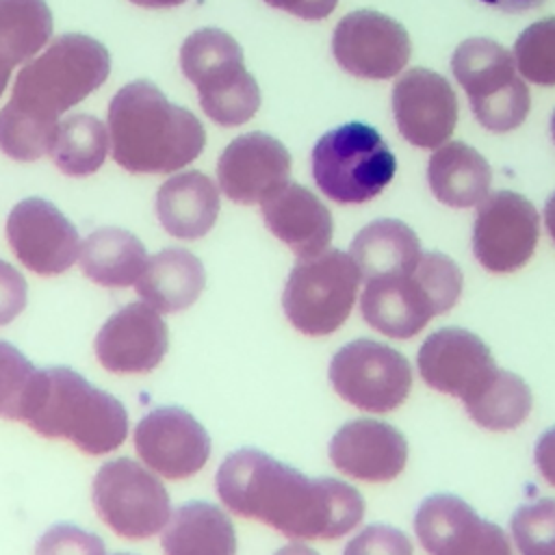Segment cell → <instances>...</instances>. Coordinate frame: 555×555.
Returning <instances> with one entry per match:
<instances>
[{"label":"cell","instance_id":"6da1fadb","mask_svg":"<svg viewBox=\"0 0 555 555\" xmlns=\"http://www.w3.org/2000/svg\"><path fill=\"white\" fill-rule=\"evenodd\" d=\"M221 503L293 540H336L364 516L360 492L332 477H306L258 449L230 453L217 470Z\"/></svg>","mask_w":555,"mask_h":555},{"label":"cell","instance_id":"7a4b0ae2","mask_svg":"<svg viewBox=\"0 0 555 555\" xmlns=\"http://www.w3.org/2000/svg\"><path fill=\"white\" fill-rule=\"evenodd\" d=\"M113 158L130 173H171L193 163L206 130L186 108L171 104L154 82L134 80L108 104Z\"/></svg>","mask_w":555,"mask_h":555},{"label":"cell","instance_id":"3957f363","mask_svg":"<svg viewBox=\"0 0 555 555\" xmlns=\"http://www.w3.org/2000/svg\"><path fill=\"white\" fill-rule=\"evenodd\" d=\"M26 425L46 438H65L89 455L111 453L128 436L124 405L67 366L39 373Z\"/></svg>","mask_w":555,"mask_h":555},{"label":"cell","instance_id":"277c9868","mask_svg":"<svg viewBox=\"0 0 555 555\" xmlns=\"http://www.w3.org/2000/svg\"><path fill=\"white\" fill-rule=\"evenodd\" d=\"M460 293V267L440 251H423L412 269L366 280L360 310L373 330L390 338H412L431 317L451 310Z\"/></svg>","mask_w":555,"mask_h":555},{"label":"cell","instance_id":"5b68a950","mask_svg":"<svg viewBox=\"0 0 555 555\" xmlns=\"http://www.w3.org/2000/svg\"><path fill=\"white\" fill-rule=\"evenodd\" d=\"M108 72L111 56L100 41L67 33L52 39L46 52L24 63L9 102L30 115L56 119L102 87Z\"/></svg>","mask_w":555,"mask_h":555},{"label":"cell","instance_id":"8992f818","mask_svg":"<svg viewBox=\"0 0 555 555\" xmlns=\"http://www.w3.org/2000/svg\"><path fill=\"white\" fill-rule=\"evenodd\" d=\"M180 69L197 87L202 111L219 126H241L260 106L256 78L245 69L243 50L223 30L199 28L180 48Z\"/></svg>","mask_w":555,"mask_h":555},{"label":"cell","instance_id":"52a82bcc","mask_svg":"<svg viewBox=\"0 0 555 555\" xmlns=\"http://www.w3.org/2000/svg\"><path fill=\"white\" fill-rule=\"evenodd\" d=\"M397 171L395 154L382 134L362 121L325 132L312 150L317 186L338 204H364L379 195Z\"/></svg>","mask_w":555,"mask_h":555},{"label":"cell","instance_id":"ba28073f","mask_svg":"<svg viewBox=\"0 0 555 555\" xmlns=\"http://www.w3.org/2000/svg\"><path fill=\"white\" fill-rule=\"evenodd\" d=\"M451 69L470 100L477 121L492 132L518 128L529 113V89L518 76L512 52L486 37L462 41L453 56Z\"/></svg>","mask_w":555,"mask_h":555},{"label":"cell","instance_id":"9c48e42d","mask_svg":"<svg viewBox=\"0 0 555 555\" xmlns=\"http://www.w3.org/2000/svg\"><path fill=\"white\" fill-rule=\"evenodd\" d=\"M360 280L351 254L340 249L299 258L282 293L284 314L301 334L327 336L347 321Z\"/></svg>","mask_w":555,"mask_h":555},{"label":"cell","instance_id":"30bf717a","mask_svg":"<svg viewBox=\"0 0 555 555\" xmlns=\"http://www.w3.org/2000/svg\"><path fill=\"white\" fill-rule=\"evenodd\" d=\"M93 505L100 518L128 540L152 538L171 518L169 494L160 479L128 457L100 466L93 479Z\"/></svg>","mask_w":555,"mask_h":555},{"label":"cell","instance_id":"8fae6325","mask_svg":"<svg viewBox=\"0 0 555 555\" xmlns=\"http://www.w3.org/2000/svg\"><path fill=\"white\" fill-rule=\"evenodd\" d=\"M330 382L347 403L366 412H390L405 401L412 369L392 347L358 338L334 353Z\"/></svg>","mask_w":555,"mask_h":555},{"label":"cell","instance_id":"7c38bea8","mask_svg":"<svg viewBox=\"0 0 555 555\" xmlns=\"http://www.w3.org/2000/svg\"><path fill=\"white\" fill-rule=\"evenodd\" d=\"M540 217L535 206L514 193L496 191L481 199L473 228V251L492 273L520 269L535 251Z\"/></svg>","mask_w":555,"mask_h":555},{"label":"cell","instance_id":"4fadbf2b","mask_svg":"<svg viewBox=\"0 0 555 555\" xmlns=\"http://www.w3.org/2000/svg\"><path fill=\"white\" fill-rule=\"evenodd\" d=\"M416 364L427 386L457 397L464 408L475 403L499 375L486 343L462 327H444L425 338Z\"/></svg>","mask_w":555,"mask_h":555},{"label":"cell","instance_id":"5bb4252c","mask_svg":"<svg viewBox=\"0 0 555 555\" xmlns=\"http://www.w3.org/2000/svg\"><path fill=\"white\" fill-rule=\"evenodd\" d=\"M332 52L345 72L358 78L386 80L408 65L412 43L399 22L384 13L360 9L336 24Z\"/></svg>","mask_w":555,"mask_h":555},{"label":"cell","instance_id":"9a60e30c","mask_svg":"<svg viewBox=\"0 0 555 555\" xmlns=\"http://www.w3.org/2000/svg\"><path fill=\"white\" fill-rule=\"evenodd\" d=\"M7 241L17 260L39 275H59L80 256L74 223L41 197H28L13 206L7 217Z\"/></svg>","mask_w":555,"mask_h":555},{"label":"cell","instance_id":"2e32d148","mask_svg":"<svg viewBox=\"0 0 555 555\" xmlns=\"http://www.w3.org/2000/svg\"><path fill=\"white\" fill-rule=\"evenodd\" d=\"M414 529L429 555H514L503 529L479 518L455 494L427 496L414 516Z\"/></svg>","mask_w":555,"mask_h":555},{"label":"cell","instance_id":"e0dca14e","mask_svg":"<svg viewBox=\"0 0 555 555\" xmlns=\"http://www.w3.org/2000/svg\"><path fill=\"white\" fill-rule=\"evenodd\" d=\"M139 457L167 479H186L199 473L210 457V436L182 408H156L134 429Z\"/></svg>","mask_w":555,"mask_h":555},{"label":"cell","instance_id":"ac0fdd59","mask_svg":"<svg viewBox=\"0 0 555 555\" xmlns=\"http://www.w3.org/2000/svg\"><path fill=\"white\" fill-rule=\"evenodd\" d=\"M392 113L401 137L416 147L429 150L453 134L457 98L444 76L414 67L395 82Z\"/></svg>","mask_w":555,"mask_h":555},{"label":"cell","instance_id":"d6986e66","mask_svg":"<svg viewBox=\"0 0 555 555\" xmlns=\"http://www.w3.org/2000/svg\"><path fill=\"white\" fill-rule=\"evenodd\" d=\"M291 154L264 132L236 137L219 156L217 180L228 199L236 204H260L288 182Z\"/></svg>","mask_w":555,"mask_h":555},{"label":"cell","instance_id":"ffe728a7","mask_svg":"<svg viewBox=\"0 0 555 555\" xmlns=\"http://www.w3.org/2000/svg\"><path fill=\"white\" fill-rule=\"evenodd\" d=\"M167 325L158 310L134 301L117 310L95 336V356L111 373H147L167 353Z\"/></svg>","mask_w":555,"mask_h":555},{"label":"cell","instance_id":"44dd1931","mask_svg":"<svg viewBox=\"0 0 555 555\" xmlns=\"http://www.w3.org/2000/svg\"><path fill=\"white\" fill-rule=\"evenodd\" d=\"M332 464L362 481H390L408 460V442L399 429L373 418L343 425L330 442Z\"/></svg>","mask_w":555,"mask_h":555},{"label":"cell","instance_id":"7402d4cb","mask_svg":"<svg viewBox=\"0 0 555 555\" xmlns=\"http://www.w3.org/2000/svg\"><path fill=\"white\" fill-rule=\"evenodd\" d=\"M264 225L286 243L297 258L317 256L327 249L334 232L327 206L306 186L286 182L260 202Z\"/></svg>","mask_w":555,"mask_h":555},{"label":"cell","instance_id":"603a6c76","mask_svg":"<svg viewBox=\"0 0 555 555\" xmlns=\"http://www.w3.org/2000/svg\"><path fill=\"white\" fill-rule=\"evenodd\" d=\"M156 215L167 234L195 241L208 234L217 221V184L199 171L171 176L156 193Z\"/></svg>","mask_w":555,"mask_h":555},{"label":"cell","instance_id":"cb8c5ba5","mask_svg":"<svg viewBox=\"0 0 555 555\" xmlns=\"http://www.w3.org/2000/svg\"><path fill=\"white\" fill-rule=\"evenodd\" d=\"M206 284V271L197 256L169 247L152 258L137 280V293L158 312H180L195 304Z\"/></svg>","mask_w":555,"mask_h":555},{"label":"cell","instance_id":"d4e9b609","mask_svg":"<svg viewBox=\"0 0 555 555\" xmlns=\"http://www.w3.org/2000/svg\"><path fill=\"white\" fill-rule=\"evenodd\" d=\"M160 546L165 555H236V533L223 509L191 501L171 514Z\"/></svg>","mask_w":555,"mask_h":555},{"label":"cell","instance_id":"484cf974","mask_svg":"<svg viewBox=\"0 0 555 555\" xmlns=\"http://www.w3.org/2000/svg\"><path fill=\"white\" fill-rule=\"evenodd\" d=\"M427 180L436 199L453 208H468L481 204L488 195L492 171L475 147L451 141L431 154Z\"/></svg>","mask_w":555,"mask_h":555},{"label":"cell","instance_id":"4316f807","mask_svg":"<svg viewBox=\"0 0 555 555\" xmlns=\"http://www.w3.org/2000/svg\"><path fill=\"white\" fill-rule=\"evenodd\" d=\"M82 273L108 288H126L139 280L147 264L143 243L121 228H100L80 245Z\"/></svg>","mask_w":555,"mask_h":555},{"label":"cell","instance_id":"83f0119b","mask_svg":"<svg viewBox=\"0 0 555 555\" xmlns=\"http://www.w3.org/2000/svg\"><path fill=\"white\" fill-rule=\"evenodd\" d=\"M349 251L364 282L412 269L423 256L414 230L397 219H377L364 225Z\"/></svg>","mask_w":555,"mask_h":555},{"label":"cell","instance_id":"f1b7e54d","mask_svg":"<svg viewBox=\"0 0 555 555\" xmlns=\"http://www.w3.org/2000/svg\"><path fill=\"white\" fill-rule=\"evenodd\" d=\"M52 35L46 0H0V59L11 67L28 63Z\"/></svg>","mask_w":555,"mask_h":555},{"label":"cell","instance_id":"f546056e","mask_svg":"<svg viewBox=\"0 0 555 555\" xmlns=\"http://www.w3.org/2000/svg\"><path fill=\"white\" fill-rule=\"evenodd\" d=\"M111 137L104 124L93 115H69L59 124L50 150L54 165L67 176H89L98 171L108 154Z\"/></svg>","mask_w":555,"mask_h":555},{"label":"cell","instance_id":"4dcf8cb0","mask_svg":"<svg viewBox=\"0 0 555 555\" xmlns=\"http://www.w3.org/2000/svg\"><path fill=\"white\" fill-rule=\"evenodd\" d=\"M470 418L494 431L518 427L531 412V390L514 373L499 371L490 388L466 408Z\"/></svg>","mask_w":555,"mask_h":555},{"label":"cell","instance_id":"1f68e13d","mask_svg":"<svg viewBox=\"0 0 555 555\" xmlns=\"http://www.w3.org/2000/svg\"><path fill=\"white\" fill-rule=\"evenodd\" d=\"M56 130V119L30 115L11 102L0 111V150L13 160L30 163L48 154L54 145Z\"/></svg>","mask_w":555,"mask_h":555},{"label":"cell","instance_id":"d6a6232c","mask_svg":"<svg viewBox=\"0 0 555 555\" xmlns=\"http://www.w3.org/2000/svg\"><path fill=\"white\" fill-rule=\"evenodd\" d=\"M39 373L17 347L0 340V418L26 423Z\"/></svg>","mask_w":555,"mask_h":555},{"label":"cell","instance_id":"836d02e7","mask_svg":"<svg viewBox=\"0 0 555 555\" xmlns=\"http://www.w3.org/2000/svg\"><path fill=\"white\" fill-rule=\"evenodd\" d=\"M518 72L535 85H555V17L527 26L514 43Z\"/></svg>","mask_w":555,"mask_h":555},{"label":"cell","instance_id":"e575fe53","mask_svg":"<svg viewBox=\"0 0 555 555\" xmlns=\"http://www.w3.org/2000/svg\"><path fill=\"white\" fill-rule=\"evenodd\" d=\"M512 533L522 555H555V499H540L516 509Z\"/></svg>","mask_w":555,"mask_h":555},{"label":"cell","instance_id":"d590c367","mask_svg":"<svg viewBox=\"0 0 555 555\" xmlns=\"http://www.w3.org/2000/svg\"><path fill=\"white\" fill-rule=\"evenodd\" d=\"M35 555H104V542L76 525H54L37 540Z\"/></svg>","mask_w":555,"mask_h":555},{"label":"cell","instance_id":"8d00e7d4","mask_svg":"<svg viewBox=\"0 0 555 555\" xmlns=\"http://www.w3.org/2000/svg\"><path fill=\"white\" fill-rule=\"evenodd\" d=\"M343 555H412V544L395 527L371 525L347 544Z\"/></svg>","mask_w":555,"mask_h":555},{"label":"cell","instance_id":"74e56055","mask_svg":"<svg viewBox=\"0 0 555 555\" xmlns=\"http://www.w3.org/2000/svg\"><path fill=\"white\" fill-rule=\"evenodd\" d=\"M26 306V280L9 262L0 260V325L11 323Z\"/></svg>","mask_w":555,"mask_h":555},{"label":"cell","instance_id":"f35d334b","mask_svg":"<svg viewBox=\"0 0 555 555\" xmlns=\"http://www.w3.org/2000/svg\"><path fill=\"white\" fill-rule=\"evenodd\" d=\"M269 7L286 11L295 17H304V20H323L327 17L338 0H264Z\"/></svg>","mask_w":555,"mask_h":555},{"label":"cell","instance_id":"ab89813d","mask_svg":"<svg viewBox=\"0 0 555 555\" xmlns=\"http://www.w3.org/2000/svg\"><path fill=\"white\" fill-rule=\"evenodd\" d=\"M535 464L542 473V477L555 486V427L542 434V438L535 444Z\"/></svg>","mask_w":555,"mask_h":555},{"label":"cell","instance_id":"60d3db41","mask_svg":"<svg viewBox=\"0 0 555 555\" xmlns=\"http://www.w3.org/2000/svg\"><path fill=\"white\" fill-rule=\"evenodd\" d=\"M494 9L507 11V13H520V11H529L540 7L544 0H481Z\"/></svg>","mask_w":555,"mask_h":555},{"label":"cell","instance_id":"b9f144b4","mask_svg":"<svg viewBox=\"0 0 555 555\" xmlns=\"http://www.w3.org/2000/svg\"><path fill=\"white\" fill-rule=\"evenodd\" d=\"M544 221H546V230L555 243V193L546 199V206H544Z\"/></svg>","mask_w":555,"mask_h":555},{"label":"cell","instance_id":"7bdbcfd3","mask_svg":"<svg viewBox=\"0 0 555 555\" xmlns=\"http://www.w3.org/2000/svg\"><path fill=\"white\" fill-rule=\"evenodd\" d=\"M273 555H319L314 548L310 546H304V544H288V546H282L280 551H275Z\"/></svg>","mask_w":555,"mask_h":555},{"label":"cell","instance_id":"ee69618b","mask_svg":"<svg viewBox=\"0 0 555 555\" xmlns=\"http://www.w3.org/2000/svg\"><path fill=\"white\" fill-rule=\"evenodd\" d=\"M130 2H134L139 7H145V9H169V7H178L186 0H130Z\"/></svg>","mask_w":555,"mask_h":555},{"label":"cell","instance_id":"f6af8a7d","mask_svg":"<svg viewBox=\"0 0 555 555\" xmlns=\"http://www.w3.org/2000/svg\"><path fill=\"white\" fill-rule=\"evenodd\" d=\"M11 69H13V67L0 59V95L4 93V89H7V85H9V76H11Z\"/></svg>","mask_w":555,"mask_h":555},{"label":"cell","instance_id":"bcb514c9","mask_svg":"<svg viewBox=\"0 0 555 555\" xmlns=\"http://www.w3.org/2000/svg\"><path fill=\"white\" fill-rule=\"evenodd\" d=\"M551 134H553V141H555V111H553V117H551Z\"/></svg>","mask_w":555,"mask_h":555},{"label":"cell","instance_id":"7dc6e473","mask_svg":"<svg viewBox=\"0 0 555 555\" xmlns=\"http://www.w3.org/2000/svg\"><path fill=\"white\" fill-rule=\"evenodd\" d=\"M119 555H126V553H119Z\"/></svg>","mask_w":555,"mask_h":555}]
</instances>
